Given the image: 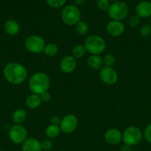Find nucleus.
Returning <instances> with one entry per match:
<instances>
[{"instance_id": "obj_20", "label": "nucleus", "mask_w": 151, "mask_h": 151, "mask_svg": "<svg viewBox=\"0 0 151 151\" xmlns=\"http://www.w3.org/2000/svg\"><path fill=\"white\" fill-rule=\"evenodd\" d=\"M58 52H59V47H58L57 44H55V43L47 44L44 47V50H43V52L47 57H54L55 55H57Z\"/></svg>"}, {"instance_id": "obj_26", "label": "nucleus", "mask_w": 151, "mask_h": 151, "mask_svg": "<svg viewBox=\"0 0 151 151\" xmlns=\"http://www.w3.org/2000/svg\"><path fill=\"white\" fill-rule=\"evenodd\" d=\"M96 4L98 8L103 11H107L110 3V0H96Z\"/></svg>"}, {"instance_id": "obj_25", "label": "nucleus", "mask_w": 151, "mask_h": 151, "mask_svg": "<svg viewBox=\"0 0 151 151\" xmlns=\"http://www.w3.org/2000/svg\"><path fill=\"white\" fill-rule=\"evenodd\" d=\"M103 63L107 67H113L115 63V58L112 54L105 55L103 58Z\"/></svg>"}, {"instance_id": "obj_6", "label": "nucleus", "mask_w": 151, "mask_h": 151, "mask_svg": "<svg viewBox=\"0 0 151 151\" xmlns=\"http://www.w3.org/2000/svg\"><path fill=\"white\" fill-rule=\"evenodd\" d=\"M143 138V134L139 128L136 126H129L122 134V141L125 145L136 146L141 142Z\"/></svg>"}, {"instance_id": "obj_31", "label": "nucleus", "mask_w": 151, "mask_h": 151, "mask_svg": "<svg viewBox=\"0 0 151 151\" xmlns=\"http://www.w3.org/2000/svg\"><path fill=\"white\" fill-rule=\"evenodd\" d=\"M40 97H41V101L47 103V102H49L51 100V94H50V93L47 91L42 93L41 94H40Z\"/></svg>"}, {"instance_id": "obj_35", "label": "nucleus", "mask_w": 151, "mask_h": 151, "mask_svg": "<svg viewBox=\"0 0 151 151\" xmlns=\"http://www.w3.org/2000/svg\"><path fill=\"white\" fill-rule=\"evenodd\" d=\"M110 1H113V2H116V1H119L120 0H110Z\"/></svg>"}, {"instance_id": "obj_29", "label": "nucleus", "mask_w": 151, "mask_h": 151, "mask_svg": "<svg viewBox=\"0 0 151 151\" xmlns=\"http://www.w3.org/2000/svg\"><path fill=\"white\" fill-rule=\"evenodd\" d=\"M145 140L147 142L150 143L151 144V123L148 124L147 127L145 128L143 134Z\"/></svg>"}, {"instance_id": "obj_38", "label": "nucleus", "mask_w": 151, "mask_h": 151, "mask_svg": "<svg viewBox=\"0 0 151 151\" xmlns=\"http://www.w3.org/2000/svg\"><path fill=\"white\" fill-rule=\"evenodd\" d=\"M0 151H1V149H0Z\"/></svg>"}, {"instance_id": "obj_18", "label": "nucleus", "mask_w": 151, "mask_h": 151, "mask_svg": "<svg viewBox=\"0 0 151 151\" xmlns=\"http://www.w3.org/2000/svg\"><path fill=\"white\" fill-rule=\"evenodd\" d=\"M87 64L93 69H101L104 65L103 58L100 55H90L87 58Z\"/></svg>"}, {"instance_id": "obj_28", "label": "nucleus", "mask_w": 151, "mask_h": 151, "mask_svg": "<svg viewBox=\"0 0 151 151\" xmlns=\"http://www.w3.org/2000/svg\"><path fill=\"white\" fill-rule=\"evenodd\" d=\"M141 22V18L136 14L130 16L128 19V24L131 27H136L139 25Z\"/></svg>"}, {"instance_id": "obj_13", "label": "nucleus", "mask_w": 151, "mask_h": 151, "mask_svg": "<svg viewBox=\"0 0 151 151\" xmlns=\"http://www.w3.org/2000/svg\"><path fill=\"white\" fill-rule=\"evenodd\" d=\"M104 138L107 144L117 145L122 141V134L117 128H110L105 131Z\"/></svg>"}, {"instance_id": "obj_7", "label": "nucleus", "mask_w": 151, "mask_h": 151, "mask_svg": "<svg viewBox=\"0 0 151 151\" xmlns=\"http://www.w3.org/2000/svg\"><path fill=\"white\" fill-rule=\"evenodd\" d=\"M45 41L38 35H31L25 39V47L28 52L33 54L42 52L45 47Z\"/></svg>"}, {"instance_id": "obj_17", "label": "nucleus", "mask_w": 151, "mask_h": 151, "mask_svg": "<svg viewBox=\"0 0 151 151\" xmlns=\"http://www.w3.org/2000/svg\"><path fill=\"white\" fill-rule=\"evenodd\" d=\"M41 101L40 95L36 94H30L25 99V105L30 109H36L41 106Z\"/></svg>"}, {"instance_id": "obj_21", "label": "nucleus", "mask_w": 151, "mask_h": 151, "mask_svg": "<svg viewBox=\"0 0 151 151\" xmlns=\"http://www.w3.org/2000/svg\"><path fill=\"white\" fill-rule=\"evenodd\" d=\"M61 132V130L59 126L55 125L50 124L47 125V127L45 129V134L48 138L50 139H55L59 135Z\"/></svg>"}, {"instance_id": "obj_19", "label": "nucleus", "mask_w": 151, "mask_h": 151, "mask_svg": "<svg viewBox=\"0 0 151 151\" xmlns=\"http://www.w3.org/2000/svg\"><path fill=\"white\" fill-rule=\"evenodd\" d=\"M27 114L26 111L22 109H18L13 111L12 114V120L16 125H22L24 122L26 120Z\"/></svg>"}, {"instance_id": "obj_37", "label": "nucleus", "mask_w": 151, "mask_h": 151, "mask_svg": "<svg viewBox=\"0 0 151 151\" xmlns=\"http://www.w3.org/2000/svg\"><path fill=\"white\" fill-rule=\"evenodd\" d=\"M42 151H51V150H42Z\"/></svg>"}, {"instance_id": "obj_2", "label": "nucleus", "mask_w": 151, "mask_h": 151, "mask_svg": "<svg viewBox=\"0 0 151 151\" xmlns=\"http://www.w3.org/2000/svg\"><path fill=\"white\" fill-rule=\"evenodd\" d=\"M50 86V78L47 74L42 72H37L33 74L28 81V86L31 92L38 95L48 91Z\"/></svg>"}, {"instance_id": "obj_10", "label": "nucleus", "mask_w": 151, "mask_h": 151, "mask_svg": "<svg viewBox=\"0 0 151 151\" xmlns=\"http://www.w3.org/2000/svg\"><path fill=\"white\" fill-rule=\"evenodd\" d=\"M99 78L105 84L112 86L118 82V75L116 71L113 67L104 66L99 72Z\"/></svg>"}, {"instance_id": "obj_15", "label": "nucleus", "mask_w": 151, "mask_h": 151, "mask_svg": "<svg viewBox=\"0 0 151 151\" xmlns=\"http://www.w3.org/2000/svg\"><path fill=\"white\" fill-rule=\"evenodd\" d=\"M3 27L5 33L10 36H15L20 31L19 24L14 19H7L4 22Z\"/></svg>"}, {"instance_id": "obj_27", "label": "nucleus", "mask_w": 151, "mask_h": 151, "mask_svg": "<svg viewBox=\"0 0 151 151\" xmlns=\"http://www.w3.org/2000/svg\"><path fill=\"white\" fill-rule=\"evenodd\" d=\"M139 34L142 37L148 38L151 36V26L150 24H144L141 27L139 30Z\"/></svg>"}, {"instance_id": "obj_23", "label": "nucleus", "mask_w": 151, "mask_h": 151, "mask_svg": "<svg viewBox=\"0 0 151 151\" xmlns=\"http://www.w3.org/2000/svg\"><path fill=\"white\" fill-rule=\"evenodd\" d=\"M89 30V26L87 22L84 21H80L75 25V31L78 35H84L87 33Z\"/></svg>"}, {"instance_id": "obj_34", "label": "nucleus", "mask_w": 151, "mask_h": 151, "mask_svg": "<svg viewBox=\"0 0 151 151\" xmlns=\"http://www.w3.org/2000/svg\"><path fill=\"white\" fill-rule=\"evenodd\" d=\"M74 3H75V5H81V4H82L83 3H84V0H73Z\"/></svg>"}, {"instance_id": "obj_4", "label": "nucleus", "mask_w": 151, "mask_h": 151, "mask_svg": "<svg viewBox=\"0 0 151 151\" xmlns=\"http://www.w3.org/2000/svg\"><path fill=\"white\" fill-rule=\"evenodd\" d=\"M84 46L87 52L91 55H100L106 49V42L102 36L92 35L87 37L84 41Z\"/></svg>"}, {"instance_id": "obj_9", "label": "nucleus", "mask_w": 151, "mask_h": 151, "mask_svg": "<svg viewBox=\"0 0 151 151\" xmlns=\"http://www.w3.org/2000/svg\"><path fill=\"white\" fill-rule=\"evenodd\" d=\"M78 124V120L76 115L70 114L62 118L59 128L62 132L65 134H71L76 130Z\"/></svg>"}, {"instance_id": "obj_30", "label": "nucleus", "mask_w": 151, "mask_h": 151, "mask_svg": "<svg viewBox=\"0 0 151 151\" xmlns=\"http://www.w3.org/2000/svg\"><path fill=\"white\" fill-rule=\"evenodd\" d=\"M41 146L42 150H50L53 147V143L50 140H44L41 142Z\"/></svg>"}, {"instance_id": "obj_16", "label": "nucleus", "mask_w": 151, "mask_h": 151, "mask_svg": "<svg viewBox=\"0 0 151 151\" xmlns=\"http://www.w3.org/2000/svg\"><path fill=\"white\" fill-rule=\"evenodd\" d=\"M22 151H42L41 142L37 139L28 138L22 144Z\"/></svg>"}, {"instance_id": "obj_8", "label": "nucleus", "mask_w": 151, "mask_h": 151, "mask_svg": "<svg viewBox=\"0 0 151 151\" xmlns=\"http://www.w3.org/2000/svg\"><path fill=\"white\" fill-rule=\"evenodd\" d=\"M8 136L12 142L22 145L28 138V132L24 125L15 124L9 130Z\"/></svg>"}, {"instance_id": "obj_32", "label": "nucleus", "mask_w": 151, "mask_h": 151, "mask_svg": "<svg viewBox=\"0 0 151 151\" xmlns=\"http://www.w3.org/2000/svg\"><path fill=\"white\" fill-rule=\"evenodd\" d=\"M61 120H62V119H61L59 116H53L50 117V124H52V125H58V126H59V125H60L61 123Z\"/></svg>"}, {"instance_id": "obj_22", "label": "nucleus", "mask_w": 151, "mask_h": 151, "mask_svg": "<svg viewBox=\"0 0 151 151\" xmlns=\"http://www.w3.org/2000/svg\"><path fill=\"white\" fill-rule=\"evenodd\" d=\"M87 50L85 47L82 44H77L73 48L72 50V55L76 59L82 58L87 54Z\"/></svg>"}, {"instance_id": "obj_12", "label": "nucleus", "mask_w": 151, "mask_h": 151, "mask_svg": "<svg viewBox=\"0 0 151 151\" xmlns=\"http://www.w3.org/2000/svg\"><path fill=\"white\" fill-rule=\"evenodd\" d=\"M61 71L65 74H71L76 69L77 60L73 55H66L59 63Z\"/></svg>"}, {"instance_id": "obj_5", "label": "nucleus", "mask_w": 151, "mask_h": 151, "mask_svg": "<svg viewBox=\"0 0 151 151\" xmlns=\"http://www.w3.org/2000/svg\"><path fill=\"white\" fill-rule=\"evenodd\" d=\"M128 5L124 1H116L110 4L107 10V14L112 20L122 21L125 19L129 14Z\"/></svg>"}, {"instance_id": "obj_33", "label": "nucleus", "mask_w": 151, "mask_h": 151, "mask_svg": "<svg viewBox=\"0 0 151 151\" xmlns=\"http://www.w3.org/2000/svg\"><path fill=\"white\" fill-rule=\"evenodd\" d=\"M120 151H132V147L131 146L124 144V145H122L121 147V148H120Z\"/></svg>"}, {"instance_id": "obj_24", "label": "nucleus", "mask_w": 151, "mask_h": 151, "mask_svg": "<svg viewBox=\"0 0 151 151\" xmlns=\"http://www.w3.org/2000/svg\"><path fill=\"white\" fill-rule=\"evenodd\" d=\"M45 1L47 5L52 8L58 9L63 7L64 5L66 4L67 0H45Z\"/></svg>"}, {"instance_id": "obj_3", "label": "nucleus", "mask_w": 151, "mask_h": 151, "mask_svg": "<svg viewBox=\"0 0 151 151\" xmlns=\"http://www.w3.org/2000/svg\"><path fill=\"white\" fill-rule=\"evenodd\" d=\"M61 19L65 24L68 26H75L81 21V10L75 4H68L62 9Z\"/></svg>"}, {"instance_id": "obj_36", "label": "nucleus", "mask_w": 151, "mask_h": 151, "mask_svg": "<svg viewBox=\"0 0 151 151\" xmlns=\"http://www.w3.org/2000/svg\"><path fill=\"white\" fill-rule=\"evenodd\" d=\"M150 25L151 26V17H150Z\"/></svg>"}, {"instance_id": "obj_1", "label": "nucleus", "mask_w": 151, "mask_h": 151, "mask_svg": "<svg viewBox=\"0 0 151 151\" xmlns=\"http://www.w3.org/2000/svg\"><path fill=\"white\" fill-rule=\"evenodd\" d=\"M3 75L6 81L13 85H20L28 78V70L22 63L10 62L4 66Z\"/></svg>"}, {"instance_id": "obj_14", "label": "nucleus", "mask_w": 151, "mask_h": 151, "mask_svg": "<svg viewBox=\"0 0 151 151\" xmlns=\"http://www.w3.org/2000/svg\"><path fill=\"white\" fill-rule=\"evenodd\" d=\"M136 14L141 19H147L151 17V1H142L136 7Z\"/></svg>"}, {"instance_id": "obj_11", "label": "nucleus", "mask_w": 151, "mask_h": 151, "mask_svg": "<svg viewBox=\"0 0 151 151\" xmlns=\"http://www.w3.org/2000/svg\"><path fill=\"white\" fill-rule=\"evenodd\" d=\"M125 26L121 21L111 20L107 24L106 32L110 36L119 37L124 34Z\"/></svg>"}]
</instances>
